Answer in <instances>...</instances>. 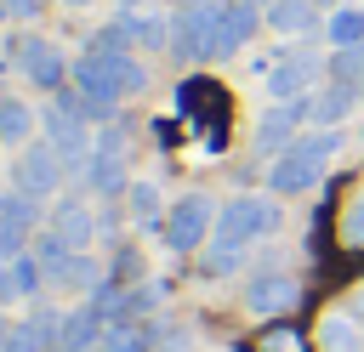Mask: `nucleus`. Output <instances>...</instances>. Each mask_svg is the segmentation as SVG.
<instances>
[]
</instances>
